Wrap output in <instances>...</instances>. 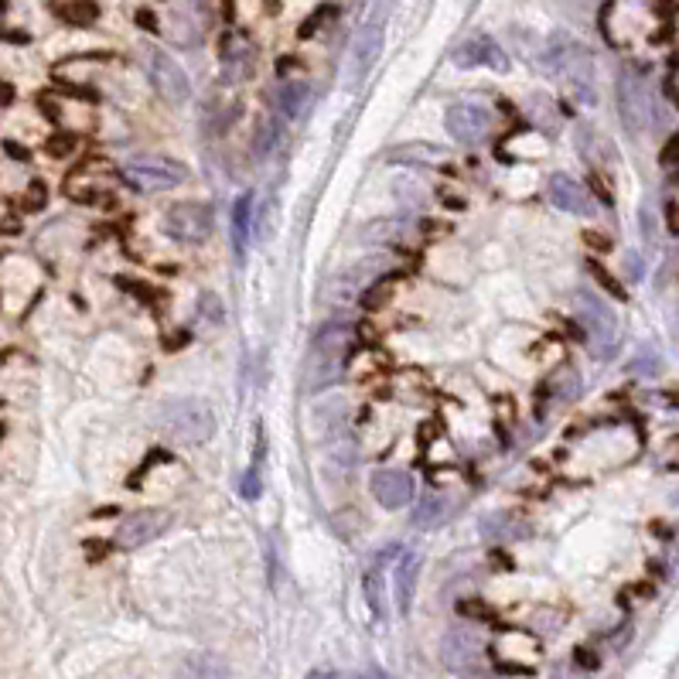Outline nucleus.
I'll return each mask as SVG.
<instances>
[{
	"label": "nucleus",
	"mask_w": 679,
	"mask_h": 679,
	"mask_svg": "<svg viewBox=\"0 0 679 679\" xmlns=\"http://www.w3.org/2000/svg\"><path fill=\"white\" fill-rule=\"evenodd\" d=\"M355 352V328L352 325H325L311 338V349L301 366V389L304 393H321L335 386Z\"/></svg>",
	"instance_id": "obj_1"
},
{
	"label": "nucleus",
	"mask_w": 679,
	"mask_h": 679,
	"mask_svg": "<svg viewBox=\"0 0 679 679\" xmlns=\"http://www.w3.org/2000/svg\"><path fill=\"white\" fill-rule=\"evenodd\" d=\"M546 65L581 103L598 99V89H594V59L577 38L563 35V31L550 35V41H546Z\"/></svg>",
	"instance_id": "obj_2"
},
{
	"label": "nucleus",
	"mask_w": 679,
	"mask_h": 679,
	"mask_svg": "<svg viewBox=\"0 0 679 679\" xmlns=\"http://www.w3.org/2000/svg\"><path fill=\"white\" fill-rule=\"evenodd\" d=\"M157 427L168 441H175L181 447H198L205 441H212L215 434V417L202 400L192 396H175V400H164L157 407Z\"/></svg>",
	"instance_id": "obj_3"
},
{
	"label": "nucleus",
	"mask_w": 679,
	"mask_h": 679,
	"mask_svg": "<svg viewBox=\"0 0 679 679\" xmlns=\"http://www.w3.org/2000/svg\"><path fill=\"white\" fill-rule=\"evenodd\" d=\"M570 308H574L577 325L584 331V342L591 345L594 355H604L615 349L621 325H618V314L611 311V304L604 301V297L581 287V291H574V297H570Z\"/></svg>",
	"instance_id": "obj_4"
},
{
	"label": "nucleus",
	"mask_w": 679,
	"mask_h": 679,
	"mask_svg": "<svg viewBox=\"0 0 679 679\" xmlns=\"http://www.w3.org/2000/svg\"><path fill=\"white\" fill-rule=\"evenodd\" d=\"M123 181H127L134 192H171V188L185 185L188 168L175 157H161V154H137L130 157L120 168Z\"/></svg>",
	"instance_id": "obj_5"
},
{
	"label": "nucleus",
	"mask_w": 679,
	"mask_h": 679,
	"mask_svg": "<svg viewBox=\"0 0 679 679\" xmlns=\"http://www.w3.org/2000/svg\"><path fill=\"white\" fill-rule=\"evenodd\" d=\"M140 65H144L147 79H151V86L157 89V96H161L164 103H171V106L188 103V96H192V82H188L185 69H181V65L171 59L164 48L144 45L140 48Z\"/></svg>",
	"instance_id": "obj_6"
},
{
	"label": "nucleus",
	"mask_w": 679,
	"mask_h": 679,
	"mask_svg": "<svg viewBox=\"0 0 679 679\" xmlns=\"http://www.w3.org/2000/svg\"><path fill=\"white\" fill-rule=\"evenodd\" d=\"M161 229L175 239V243L198 246L212 236L215 215L205 202H175L168 212L161 215Z\"/></svg>",
	"instance_id": "obj_7"
},
{
	"label": "nucleus",
	"mask_w": 679,
	"mask_h": 679,
	"mask_svg": "<svg viewBox=\"0 0 679 679\" xmlns=\"http://www.w3.org/2000/svg\"><path fill=\"white\" fill-rule=\"evenodd\" d=\"M492 659L499 662L505 673H533L536 662L543 659V645L536 635L509 628L492 642Z\"/></svg>",
	"instance_id": "obj_8"
},
{
	"label": "nucleus",
	"mask_w": 679,
	"mask_h": 679,
	"mask_svg": "<svg viewBox=\"0 0 679 679\" xmlns=\"http://www.w3.org/2000/svg\"><path fill=\"white\" fill-rule=\"evenodd\" d=\"M492 110L482 103H471V99H461V103H454L451 110L444 113V127L451 140H458V144L465 147H475L482 144V140L492 134Z\"/></svg>",
	"instance_id": "obj_9"
},
{
	"label": "nucleus",
	"mask_w": 679,
	"mask_h": 679,
	"mask_svg": "<svg viewBox=\"0 0 679 679\" xmlns=\"http://www.w3.org/2000/svg\"><path fill=\"white\" fill-rule=\"evenodd\" d=\"M168 526H171V512L168 509H137L117 526L113 543H117L120 550H140V546L154 543L157 536L168 533Z\"/></svg>",
	"instance_id": "obj_10"
},
{
	"label": "nucleus",
	"mask_w": 679,
	"mask_h": 679,
	"mask_svg": "<svg viewBox=\"0 0 679 679\" xmlns=\"http://www.w3.org/2000/svg\"><path fill=\"white\" fill-rule=\"evenodd\" d=\"M386 0L376 7V11L369 14V21L359 28V35L352 41V62H349V76L352 79H362L366 72L372 69V62L379 59V52H383V35H386Z\"/></svg>",
	"instance_id": "obj_11"
},
{
	"label": "nucleus",
	"mask_w": 679,
	"mask_h": 679,
	"mask_svg": "<svg viewBox=\"0 0 679 679\" xmlns=\"http://www.w3.org/2000/svg\"><path fill=\"white\" fill-rule=\"evenodd\" d=\"M219 69L229 86H243L256 72V45L243 31H226L219 41Z\"/></svg>",
	"instance_id": "obj_12"
},
{
	"label": "nucleus",
	"mask_w": 679,
	"mask_h": 679,
	"mask_svg": "<svg viewBox=\"0 0 679 679\" xmlns=\"http://www.w3.org/2000/svg\"><path fill=\"white\" fill-rule=\"evenodd\" d=\"M618 110H621V123H625L628 134H645L652 120V99L645 93V82L635 76V72H621L618 79Z\"/></svg>",
	"instance_id": "obj_13"
},
{
	"label": "nucleus",
	"mask_w": 679,
	"mask_h": 679,
	"mask_svg": "<svg viewBox=\"0 0 679 679\" xmlns=\"http://www.w3.org/2000/svg\"><path fill=\"white\" fill-rule=\"evenodd\" d=\"M485 656V639L475 628H451L441 642V659L454 673H475Z\"/></svg>",
	"instance_id": "obj_14"
},
{
	"label": "nucleus",
	"mask_w": 679,
	"mask_h": 679,
	"mask_svg": "<svg viewBox=\"0 0 679 679\" xmlns=\"http://www.w3.org/2000/svg\"><path fill=\"white\" fill-rule=\"evenodd\" d=\"M369 488L383 509H403V505L417 499V482L403 468H376L369 478Z\"/></svg>",
	"instance_id": "obj_15"
},
{
	"label": "nucleus",
	"mask_w": 679,
	"mask_h": 679,
	"mask_svg": "<svg viewBox=\"0 0 679 679\" xmlns=\"http://www.w3.org/2000/svg\"><path fill=\"white\" fill-rule=\"evenodd\" d=\"M454 65L458 69H492V72H509V55L502 52L499 45H495V38L488 35H471L461 41L458 48H454Z\"/></svg>",
	"instance_id": "obj_16"
},
{
	"label": "nucleus",
	"mask_w": 679,
	"mask_h": 679,
	"mask_svg": "<svg viewBox=\"0 0 679 679\" xmlns=\"http://www.w3.org/2000/svg\"><path fill=\"white\" fill-rule=\"evenodd\" d=\"M546 198H550V205H557V209L567 215H581V219L594 215V198L587 192V185L563 175V171L550 175V181H546Z\"/></svg>",
	"instance_id": "obj_17"
},
{
	"label": "nucleus",
	"mask_w": 679,
	"mask_h": 679,
	"mask_svg": "<svg viewBox=\"0 0 679 679\" xmlns=\"http://www.w3.org/2000/svg\"><path fill=\"white\" fill-rule=\"evenodd\" d=\"M458 512V502L451 499L447 492H427V495H420L417 502H413V519L410 523L417 526V529H437V526H444L447 519Z\"/></svg>",
	"instance_id": "obj_18"
},
{
	"label": "nucleus",
	"mask_w": 679,
	"mask_h": 679,
	"mask_svg": "<svg viewBox=\"0 0 679 679\" xmlns=\"http://www.w3.org/2000/svg\"><path fill=\"white\" fill-rule=\"evenodd\" d=\"M400 553V546H386V553H379L376 560L369 563L366 577H362V591H366V601L376 618H386V563Z\"/></svg>",
	"instance_id": "obj_19"
},
{
	"label": "nucleus",
	"mask_w": 679,
	"mask_h": 679,
	"mask_svg": "<svg viewBox=\"0 0 679 679\" xmlns=\"http://www.w3.org/2000/svg\"><path fill=\"white\" fill-rule=\"evenodd\" d=\"M577 151H581V157L591 168H611V164H618V154L615 147H611V140L598 134L594 127H587V123H581L577 127Z\"/></svg>",
	"instance_id": "obj_20"
},
{
	"label": "nucleus",
	"mask_w": 679,
	"mask_h": 679,
	"mask_svg": "<svg viewBox=\"0 0 679 679\" xmlns=\"http://www.w3.org/2000/svg\"><path fill=\"white\" fill-rule=\"evenodd\" d=\"M529 533L526 519L519 512H488L482 519V536L488 543H512Z\"/></svg>",
	"instance_id": "obj_21"
},
{
	"label": "nucleus",
	"mask_w": 679,
	"mask_h": 679,
	"mask_svg": "<svg viewBox=\"0 0 679 679\" xmlns=\"http://www.w3.org/2000/svg\"><path fill=\"white\" fill-rule=\"evenodd\" d=\"M417 570H420L417 553H400V557H396L393 584H396V608H400V615H407L410 611L413 591H417Z\"/></svg>",
	"instance_id": "obj_22"
},
{
	"label": "nucleus",
	"mask_w": 679,
	"mask_h": 679,
	"mask_svg": "<svg viewBox=\"0 0 679 679\" xmlns=\"http://www.w3.org/2000/svg\"><path fill=\"white\" fill-rule=\"evenodd\" d=\"M389 164H400V168H434V164H444L447 154L434 144H403L393 147L386 154Z\"/></svg>",
	"instance_id": "obj_23"
},
{
	"label": "nucleus",
	"mask_w": 679,
	"mask_h": 679,
	"mask_svg": "<svg viewBox=\"0 0 679 679\" xmlns=\"http://www.w3.org/2000/svg\"><path fill=\"white\" fill-rule=\"evenodd\" d=\"M273 99H277V110L284 113L287 120H294V117H301L304 106H308L311 89H308V82H301V79H287V82H280V86H277Z\"/></svg>",
	"instance_id": "obj_24"
},
{
	"label": "nucleus",
	"mask_w": 679,
	"mask_h": 679,
	"mask_svg": "<svg viewBox=\"0 0 679 679\" xmlns=\"http://www.w3.org/2000/svg\"><path fill=\"white\" fill-rule=\"evenodd\" d=\"M181 679H229V669L219 656L198 652V656H188L181 662Z\"/></svg>",
	"instance_id": "obj_25"
},
{
	"label": "nucleus",
	"mask_w": 679,
	"mask_h": 679,
	"mask_svg": "<svg viewBox=\"0 0 679 679\" xmlns=\"http://www.w3.org/2000/svg\"><path fill=\"white\" fill-rule=\"evenodd\" d=\"M250 229H253V195H239L236 212H233V236H236V253L243 256L250 246Z\"/></svg>",
	"instance_id": "obj_26"
},
{
	"label": "nucleus",
	"mask_w": 679,
	"mask_h": 679,
	"mask_svg": "<svg viewBox=\"0 0 679 679\" xmlns=\"http://www.w3.org/2000/svg\"><path fill=\"white\" fill-rule=\"evenodd\" d=\"M277 144H280V123H277V117H270V113H263V117L256 120L253 151H256V157H267V154H270Z\"/></svg>",
	"instance_id": "obj_27"
},
{
	"label": "nucleus",
	"mask_w": 679,
	"mask_h": 679,
	"mask_svg": "<svg viewBox=\"0 0 679 679\" xmlns=\"http://www.w3.org/2000/svg\"><path fill=\"white\" fill-rule=\"evenodd\" d=\"M59 18L65 24H76V28H86V24H93L99 18V7L93 0H69V4L59 7Z\"/></svg>",
	"instance_id": "obj_28"
},
{
	"label": "nucleus",
	"mask_w": 679,
	"mask_h": 679,
	"mask_svg": "<svg viewBox=\"0 0 679 679\" xmlns=\"http://www.w3.org/2000/svg\"><path fill=\"white\" fill-rule=\"evenodd\" d=\"M393 192H396V198H400L403 205H407V209H424V205H427V188L420 185V181H413V178H396Z\"/></svg>",
	"instance_id": "obj_29"
},
{
	"label": "nucleus",
	"mask_w": 679,
	"mask_h": 679,
	"mask_svg": "<svg viewBox=\"0 0 679 679\" xmlns=\"http://www.w3.org/2000/svg\"><path fill=\"white\" fill-rule=\"evenodd\" d=\"M587 270H591L594 273V280H598V284L604 287V291H608L611 297H618V301H625V287H621L618 284V280L615 277H611V273L608 270H604V267H598V263H587Z\"/></svg>",
	"instance_id": "obj_30"
},
{
	"label": "nucleus",
	"mask_w": 679,
	"mask_h": 679,
	"mask_svg": "<svg viewBox=\"0 0 679 679\" xmlns=\"http://www.w3.org/2000/svg\"><path fill=\"white\" fill-rule=\"evenodd\" d=\"M550 679H587V669L577 666L574 659H563L550 666Z\"/></svg>",
	"instance_id": "obj_31"
},
{
	"label": "nucleus",
	"mask_w": 679,
	"mask_h": 679,
	"mask_svg": "<svg viewBox=\"0 0 679 679\" xmlns=\"http://www.w3.org/2000/svg\"><path fill=\"white\" fill-rule=\"evenodd\" d=\"M328 18H335V7H321L314 18H308V24H301V38H311V35H318V28H325V21Z\"/></svg>",
	"instance_id": "obj_32"
},
{
	"label": "nucleus",
	"mask_w": 679,
	"mask_h": 679,
	"mask_svg": "<svg viewBox=\"0 0 679 679\" xmlns=\"http://www.w3.org/2000/svg\"><path fill=\"white\" fill-rule=\"evenodd\" d=\"M72 147H76V137H72V134H59V137L48 140V154H52V157H65Z\"/></svg>",
	"instance_id": "obj_33"
},
{
	"label": "nucleus",
	"mask_w": 679,
	"mask_h": 679,
	"mask_svg": "<svg viewBox=\"0 0 679 679\" xmlns=\"http://www.w3.org/2000/svg\"><path fill=\"white\" fill-rule=\"evenodd\" d=\"M659 164H662V168H673V164H679V134H676L673 140H669L666 147H662Z\"/></svg>",
	"instance_id": "obj_34"
},
{
	"label": "nucleus",
	"mask_w": 679,
	"mask_h": 679,
	"mask_svg": "<svg viewBox=\"0 0 679 679\" xmlns=\"http://www.w3.org/2000/svg\"><path fill=\"white\" fill-rule=\"evenodd\" d=\"M28 209H41V205H45V185H41V181H35V185L28 188Z\"/></svg>",
	"instance_id": "obj_35"
},
{
	"label": "nucleus",
	"mask_w": 679,
	"mask_h": 679,
	"mask_svg": "<svg viewBox=\"0 0 679 679\" xmlns=\"http://www.w3.org/2000/svg\"><path fill=\"white\" fill-rule=\"evenodd\" d=\"M584 243H587V246H594V250H598V253H608V250H611V243H608V239L598 236V233H587V236H584Z\"/></svg>",
	"instance_id": "obj_36"
},
{
	"label": "nucleus",
	"mask_w": 679,
	"mask_h": 679,
	"mask_svg": "<svg viewBox=\"0 0 679 679\" xmlns=\"http://www.w3.org/2000/svg\"><path fill=\"white\" fill-rule=\"evenodd\" d=\"M14 103V86L11 82H0V106H11Z\"/></svg>",
	"instance_id": "obj_37"
},
{
	"label": "nucleus",
	"mask_w": 679,
	"mask_h": 679,
	"mask_svg": "<svg viewBox=\"0 0 679 679\" xmlns=\"http://www.w3.org/2000/svg\"><path fill=\"white\" fill-rule=\"evenodd\" d=\"M308 679H362V676H345V673H328V669H318V673H311Z\"/></svg>",
	"instance_id": "obj_38"
},
{
	"label": "nucleus",
	"mask_w": 679,
	"mask_h": 679,
	"mask_svg": "<svg viewBox=\"0 0 679 679\" xmlns=\"http://www.w3.org/2000/svg\"><path fill=\"white\" fill-rule=\"evenodd\" d=\"M140 21H144V28H147V31H157V24H154V14L140 11V14H137V24H140Z\"/></svg>",
	"instance_id": "obj_39"
},
{
	"label": "nucleus",
	"mask_w": 679,
	"mask_h": 679,
	"mask_svg": "<svg viewBox=\"0 0 679 679\" xmlns=\"http://www.w3.org/2000/svg\"><path fill=\"white\" fill-rule=\"evenodd\" d=\"M362 679H393V676H386V673H379V669H366V673H359Z\"/></svg>",
	"instance_id": "obj_40"
},
{
	"label": "nucleus",
	"mask_w": 679,
	"mask_h": 679,
	"mask_svg": "<svg viewBox=\"0 0 679 679\" xmlns=\"http://www.w3.org/2000/svg\"><path fill=\"white\" fill-rule=\"evenodd\" d=\"M4 14H7V0H0V21H4Z\"/></svg>",
	"instance_id": "obj_41"
}]
</instances>
